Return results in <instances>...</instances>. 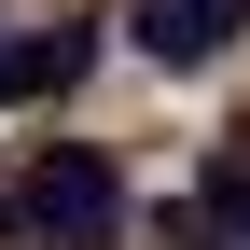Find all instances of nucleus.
Segmentation results:
<instances>
[{"label":"nucleus","instance_id":"obj_1","mask_svg":"<svg viewBox=\"0 0 250 250\" xmlns=\"http://www.w3.org/2000/svg\"><path fill=\"white\" fill-rule=\"evenodd\" d=\"M125 208L139 195H125V167L98 139H42L14 181H0V236L14 250H125Z\"/></svg>","mask_w":250,"mask_h":250},{"label":"nucleus","instance_id":"obj_2","mask_svg":"<svg viewBox=\"0 0 250 250\" xmlns=\"http://www.w3.org/2000/svg\"><path fill=\"white\" fill-rule=\"evenodd\" d=\"M236 14H250V0H139L125 28H139V56H153V70H208V56L236 42Z\"/></svg>","mask_w":250,"mask_h":250},{"label":"nucleus","instance_id":"obj_3","mask_svg":"<svg viewBox=\"0 0 250 250\" xmlns=\"http://www.w3.org/2000/svg\"><path fill=\"white\" fill-rule=\"evenodd\" d=\"M83 56H98L83 28H28V42H0V98H56V83H70Z\"/></svg>","mask_w":250,"mask_h":250}]
</instances>
